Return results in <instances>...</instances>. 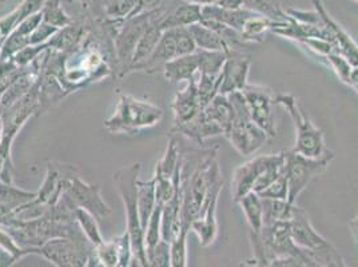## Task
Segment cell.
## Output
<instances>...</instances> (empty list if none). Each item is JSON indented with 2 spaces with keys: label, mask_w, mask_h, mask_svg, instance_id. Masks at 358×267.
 <instances>
[{
  "label": "cell",
  "mask_w": 358,
  "mask_h": 267,
  "mask_svg": "<svg viewBox=\"0 0 358 267\" xmlns=\"http://www.w3.org/2000/svg\"><path fill=\"white\" fill-rule=\"evenodd\" d=\"M355 1H358V0H355Z\"/></svg>",
  "instance_id": "62"
},
{
  "label": "cell",
  "mask_w": 358,
  "mask_h": 267,
  "mask_svg": "<svg viewBox=\"0 0 358 267\" xmlns=\"http://www.w3.org/2000/svg\"><path fill=\"white\" fill-rule=\"evenodd\" d=\"M41 13L43 16V22L59 30L70 26L74 22L73 17L64 11L62 6V0H45V6Z\"/></svg>",
  "instance_id": "36"
},
{
  "label": "cell",
  "mask_w": 358,
  "mask_h": 267,
  "mask_svg": "<svg viewBox=\"0 0 358 267\" xmlns=\"http://www.w3.org/2000/svg\"><path fill=\"white\" fill-rule=\"evenodd\" d=\"M73 208H83L91 212L96 219H103L111 214L106 203L99 185H91L76 175L70 180L66 192L62 195Z\"/></svg>",
  "instance_id": "12"
},
{
  "label": "cell",
  "mask_w": 358,
  "mask_h": 267,
  "mask_svg": "<svg viewBox=\"0 0 358 267\" xmlns=\"http://www.w3.org/2000/svg\"><path fill=\"white\" fill-rule=\"evenodd\" d=\"M202 113L210 122L218 124L226 135L233 120V107L227 95L218 94Z\"/></svg>",
  "instance_id": "27"
},
{
  "label": "cell",
  "mask_w": 358,
  "mask_h": 267,
  "mask_svg": "<svg viewBox=\"0 0 358 267\" xmlns=\"http://www.w3.org/2000/svg\"><path fill=\"white\" fill-rule=\"evenodd\" d=\"M296 203H290L284 199H264V223L289 221L293 214Z\"/></svg>",
  "instance_id": "35"
},
{
  "label": "cell",
  "mask_w": 358,
  "mask_h": 267,
  "mask_svg": "<svg viewBox=\"0 0 358 267\" xmlns=\"http://www.w3.org/2000/svg\"><path fill=\"white\" fill-rule=\"evenodd\" d=\"M290 236L294 245L305 252H317L328 246L329 240L322 237L309 219V215L303 208L294 205L292 218L289 219Z\"/></svg>",
  "instance_id": "15"
},
{
  "label": "cell",
  "mask_w": 358,
  "mask_h": 267,
  "mask_svg": "<svg viewBox=\"0 0 358 267\" xmlns=\"http://www.w3.org/2000/svg\"><path fill=\"white\" fill-rule=\"evenodd\" d=\"M138 189V211L142 229L146 231L151 214L157 208V180L155 178L150 180H136Z\"/></svg>",
  "instance_id": "26"
},
{
  "label": "cell",
  "mask_w": 358,
  "mask_h": 267,
  "mask_svg": "<svg viewBox=\"0 0 358 267\" xmlns=\"http://www.w3.org/2000/svg\"><path fill=\"white\" fill-rule=\"evenodd\" d=\"M242 94L246 99L254 123L268 134V138H273L277 134V123L274 114V106H277V94L268 87L258 85H248L242 91Z\"/></svg>",
  "instance_id": "11"
},
{
  "label": "cell",
  "mask_w": 358,
  "mask_h": 267,
  "mask_svg": "<svg viewBox=\"0 0 358 267\" xmlns=\"http://www.w3.org/2000/svg\"><path fill=\"white\" fill-rule=\"evenodd\" d=\"M189 30L192 32L193 38H194L195 45L198 50H205V51H224V52H233L229 50V47L226 45L222 38L214 32L213 30L208 29L206 26L196 23L189 27Z\"/></svg>",
  "instance_id": "29"
},
{
  "label": "cell",
  "mask_w": 358,
  "mask_h": 267,
  "mask_svg": "<svg viewBox=\"0 0 358 267\" xmlns=\"http://www.w3.org/2000/svg\"><path fill=\"white\" fill-rule=\"evenodd\" d=\"M141 164H130L114 174V183L120 192V199L124 206L127 219V234L131 242V249L135 258L142 267H148L146 249H145V230L142 229L139 211H138V189L136 180L139 177Z\"/></svg>",
  "instance_id": "2"
},
{
  "label": "cell",
  "mask_w": 358,
  "mask_h": 267,
  "mask_svg": "<svg viewBox=\"0 0 358 267\" xmlns=\"http://www.w3.org/2000/svg\"><path fill=\"white\" fill-rule=\"evenodd\" d=\"M242 208V212L246 218V222L249 224L250 231L257 233L264 226V206H262V198L258 194L249 193L243 195L239 199L238 203Z\"/></svg>",
  "instance_id": "28"
},
{
  "label": "cell",
  "mask_w": 358,
  "mask_h": 267,
  "mask_svg": "<svg viewBox=\"0 0 358 267\" xmlns=\"http://www.w3.org/2000/svg\"><path fill=\"white\" fill-rule=\"evenodd\" d=\"M349 227H350L352 234H353L355 238L358 240V215L357 217H355V218L349 222Z\"/></svg>",
  "instance_id": "59"
},
{
  "label": "cell",
  "mask_w": 358,
  "mask_h": 267,
  "mask_svg": "<svg viewBox=\"0 0 358 267\" xmlns=\"http://www.w3.org/2000/svg\"><path fill=\"white\" fill-rule=\"evenodd\" d=\"M38 193L27 192L16 187L14 183L0 182V203L15 211L16 208H22L32 202Z\"/></svg>",
  "instance_id": "32"
},
{
  "label": "cell",
  "mask_w": 358,
  "mask_h": 267,
  "mask_svg": "<svg viewBox=\"0 0 358 267\" xmlns=\"http://www.w3.org/2000/svg\"><path fill=\"white\" fill-rule=\"evenodd\" d=\"M264 199H284L287 201L289 198V186H287V179L284 174L280 175L275 179L268 189H265L261 194H258Z\"/></svg>",
  "instance_id": "46"
},
{
  "label": "cell",
  "mask_w": 358,
  "mask_h": 267,
  "mask_svg": "<svg viewBox=\"0 0 358 267\" xmlns=\"http://www.w3.org/2000/svg\"><path fill=\"white\" fill-rule=\"evenodd\" d=\"M70 1H79L83 10L87 13V19L90 20H106L103 3L105 0H70Z\"/></svg>",
  "instance_id": "51"
},
{
  "label": "cell",
  "mask_w": 358,
  "mask_h": 267,
  "mask_svg": "<svg viewBox=\"0 0 358 267\" xmlns=\"http://www.w3.org/2000/svg\"><path fill=\"white\" fill-rule=\"evenodd\" d=\"M334 161V154L327 151L320 158H309L294 152L293 150L285 152V175L289 186L287 202L296 203L299 195L308 186L327 171L330 164Z\"/></svg>",
  "instance_id": "7"
},
{
  "label": "cell",
  "mask_w": 358,
  "mask_h": 267,
  "mask_svg": "<svg viewBox=\"0 0 358 267\" xmlns=\"http://www.w3.org/2000/svg\"><path fill=\"white\" fill-rule=\"evenodd\" d=\"M215 6L224 10H239L243 8V0H217Z\"/></svg>",
  "instance_id": "54"
},
{
  "label": "cell",
  "mask_w": 358,
  "mask_h": 267,
  "mask_svg": "<svg viewBox=\"0 0 358 267\" xmlns=\"http://www.w3.org/2000/svg\"><path fill=\"white\" fill-rule=\"evenodd\" d=\"M164 0H136L134 10L131 13V16L141 15V14H146V13H151L158 10L162 6Z\"/></svg>",
  "instance_id": "53"
},
{
  "label": "cell",
  "mask_w": 358,
  "mask_h": 267,
  "mask_svg": "<svg viewBox=\"0 0 358 267\" xmlns=\"http://www.w3.org/2000/svg\"><path fill=\"white\" fill-rule=\"evenodd\" d=\"M314 10L320 14L325 27L331 36V42L336 47V51L341 54L353 67H358V45L353 38L343 30V26L337 23L329 14L321 0H313Z\"/></svg>",
  "instance_id": "17"
},
{
  "label": "cell",
  "mask_w": 358,
  "mask_h": 267,
  "mask_svg": "<svg viewBox=\"0 0 358 267\" xmlns=\"http://www.w3.org/2000/svg\"><path fill=\"white\" fill-rule=\"evenodd\" d=\"M325 59L328 60L329 66L333 68V71L336 73L337 78L343 83L348 85L349 79H350V75H352V71H353V66L349 63V60L343 57L341 54H338V52L330 54Z\"/></svg>",
  "instance_id": "44"
},
{
  "label": "cell",
  "mask_w": 358,
  "mask_h": 267,
  "mask_svg": "<svg viewBox=\"0 0 358 267\" xmlns=\"http://www.w3.org/2000/svg\"><path fill=\"white\" fill-rule=\"evenodd\" d=\"M176 43H177V55L179 57H186L192 55L196 52V45H195L194 38L189 27H182V29H176Z\"/></svg>",
  "instance_id": "45"
},
{
  "label": "cell",
  "mask_w": 358,
  "mask_h": 267,
  "mask_svg": "<svg viewBox=\"0 0 358 267\" xmlns=\"http://www.w3.org/2000/svg\"><path fill=\"white\" fill-rule=\"evenodd\" d=\"M45 0H23L16 8L19 11L20 20L26 19L27 16L38 14L42 11L43 6H45Z\"/></svg>",
  "instance_id": "52"
},
{
  "label": "cell",
  "mask_w": 358,
  "mask_h": 267,
  "mask_svg": "<svg viewBox=\"0 0 358 267\" xmlns=\"http://www.w3.org/2000/svg\"><path fill=\"white\" fill-rule=\"evenodd\" d=\"M17 262L13 255L0 249V267H13Z\"/></svg>",
  "instance_id": "55"
},
{
  "label": "cell",
  "mask_w": 358,
  "mask_h": 267,
  "mask_svg": "<svg viewBox=\"0 0 358 267\" xmlns=\"http://www.w3.org/2000/svg\"><path fill=\"white\" fill-rule=\"evenodd\" d=\"M162 118L164 110L158 106L120 91L117 108L103 126L111 134H135L157 126Z\"/></svg>",
  "instance_id": "3"
},
{
  "label": "cell",
  "mask_w": 358,
  "mask_h": 267,
  "mask_svg": "<svg viewBox=\"0 0 358 267\" xmlns=\"http://www.w3.org/2000/svg\"><path fill=\"white\" fill-rule=\"evenodd\" d=\"M38 113L36 117L43 115L48 110L59 104L69 96L67 91L63 89L59 80L52 75L41 74L38 80Z\"/></svg>",
  "instance_id": "21"
},
{
  "label": "cell",
  "mask_w": 358,
  "mask_h": 267,
  "mask_svg": "<svg viewBox=\"0 0 358 267\" xmlns=\"http://www.w3.org/2000/svg\"><path fill=\"white\" fill-rule=\"evenodd\" d=\"M164 10L166 7H159L158 11H157V15L154 17V20L151 22L149 29L146 30V32L143 34V36L141 38L139 43L136 45V50H135L134 58L131 62V66H130V70H129V74L135 73L139 70V67L149 59L150 55L152 54V51L155 50V47L158 45L164 30L161 27V17L164 15Z\"/></svg>",
  "instance_id": "19"
},
{
  "label": "cell",
  "mask_w": 358,
  "mask_h": 267,
  "mask_svg": "<svg viewBox=\"0 0 358 267\" xmlns=\"http://www.w3.org/2000/svg\"><path fill=\"white\" fill-rule=\"evenodd\" d=\"M38 83L32 86V89L16 103L4 108L0 114L3 123V135L0 142V155L7 161V164L14 166L11 150L15 140L16 135L26 124L31 117H36L38 113Z\"/></svg>",
  "instance_id": "8"
},
{
  "label": "cell",
  "mask_w": 358,
  "mask_h": 267,
  "mask_svg": "<svg viewBox=\"0 0 358 267\" xmlns=\"http://www.w3.org/2000/svg\"><path fill=\"white\" fill-rule=\"evenodd\" d=\"M162 71L166 80L174 86L180 82H189L198 74V55L195 52L192 55L176 58L169 62Z\"/></svg>",
  "instance_id": "25"
},
{
  "label": "cell",
  "mask_w": 358,
  "mask_h": 267,
  "mask_svg": "<svg viewBox=\"0 0 358 267\" xmlns=\"http://www.w3.org/2000/svg\"><path fill=\"white\" fill-rule=\"evenodd\" d=\"M180 164H182V158L179 152L178 139L176 134H171L164 158L157 164L155 167V174L164 178L173 179Z\"/></svg>",
  "instance_id": "31"
},
{
  "label": "cell",
  "mask_w": 358,
  "mask_h": 267,
  "mask_svg": "<svg viewBox=\"0 0 358 267\" xmlns=\"http://www.w3.org/2000/svg\"><path fill=\"white\" fill-rule=\"evenodd\" d=\"M173 114H174V126L173 129L189 123L201 113L202 106L199 103L198 89H196V78H193L187 82V86L182 91L176 94V98L171 103Z\"/></svg>",
  "instance_id": "18"
},
{
  "label": "cell",
  "mask_w": 358,
  "mask_h": 267,
  "mask_svg": "<svg viewBox=\"0 0 358 267\" xmlns=\"http://www.w3.org/2000/svg\"><path fill=\"white\" fill-rule=\"evenodd\" d=\"M170 267H187V233H180L170 243Z\"/></svg>",
  "instance_id": "41"
},
{
  "label": "cell",
  "mask_w": 358,
  "mask_h": 267,
  "mask_svg": "<svg viewBox=\"0 0 358 267\" xmlns=\"http://www.w3.org/2000/svg\"><path fill=\"white\" fill-rule=\"evenodd\" d=\"M1 135H3V123H1V119H0V142H1Z\"/></svg>",
  "instance_id": "61"
},
{
  "label": "cell",
  "mask_w": 358,
  "mask_h": 267,
  "mask_svg": "<svg viewBox=\"0 0 358 267\" xmlns=\"http://www.w3.org/2000/svg\"><path fill=\"white\" fill-rule=\"evenodd\" d=\"M348 86L355 89L358 95V67H353V71H352V75H350Z\"/></svg>",
  "instance_id": "57"
},
{
  "label": "cell",
  "mask_w": 358,
  "mask_h": 267,
  "mask_svg": "<svg viewBox=\"0 0 358 267\" xmlns=\"http://www.w3.org/2000/svg\"><path fill=\"white\" fill-rule=\"evenodd\" d=\"M254 15H257V13H253L245 7L239 10H224L218 6H209L202 8L201 20H215L242 32L246 22Z\"/></svg>",
  "instance_id": "23"
},
{
  "label": "cell",
  "mask_w": 358,
  "mask_h": 267,
  "mask_svg": "<svg viewBox=\"0 0 358 267\" xmlns=\"http://www.w3.org/2000/svg\"><path fill=\"white\" fill-rule=\"evenodd\" d=\"M13 212H14V211H13L11 208H7V206H4V205L0 203V226L6 222L10 217H13Z\"/></svg>",
  "instance_id": "56"
},
{
  "label": "cell",
  "mask_w": 358,
  "mask_h": 267,
  "mask_svg": "<svg viewBox=\"0 0 358 267\" xmlns=\"http://www.w3.org/2000/svg\"><path fill=\"white\" fill-rule=\"evenodd\" d=\"M95 255L105 267H120V250L117 239L103 242L101 246L95 247Z\"/></svg>",
  "instance_id": "43"
},
{
  "label": "cell",
  "mask_w": 358,
  "mask_h": 267,
  "mask_svg": "<svg viewBox=\"0 0 358 267\" xmlns=\"http://www.w3.org/2000/svg\"><path fill=\"white\" fill-rule=\"evenodd\" d=\"M220 86H221V75L210 76V75L198 74L196 89H198V98H199V103L202 106V110H205L210 102L220 94Z\"/></svg>",
  "instance_id": "38"
},
{
  "label": "cell",
  "mask_w": 358,
  "mask_h": 267,
  "mask_svg": "<svg viewBox=\"0 0 358 267\" xmlns=\"http://www.w3.org/2000/svg\"><path fill=\"white\" fill-rule=\"evenodd\" d=\"M58 31H59V29H57V27H54V26H51L45 22H42L36 27V30L31 34L30 38H29V43H30V45H45Z\"/></svg>",
  "instance_id": "48"
},
{
  "label": "cell",
  "mask_w": 358,
  "mask_h": 267,
  "mask_svg": "<svg viewBox=\"0 0 358 267\" xmlns=\"http://www.w3.org/2000/svg\"><path fill=\"white\" fill-rule=\"evenodd\" d=\"M162 208L164 205L157 203V208L151 214L146 231H145V249L154 247L162 239Z\"/></svg>",
  "instance_id": "40"
},
{
  "label": "cell",
  "mask_w": 358,
  "mask_h": 267,
  "mask_svg": "<svg viewBox=\"0 0 358 267\" xmlns=\"http://www.w3.org/2000/svg\"><path fill=\"white\" fill-rule=\"evenodd\" d=\"M127 267H142V265L139 264V261H138V259L134 257V258H133V261L130 262V265Z\"/></svg>",
  "instance_id": "60"
},
{
  "label": "cell",
  "mask_w": 358,
  "mask_h": 267,
  "mask_svg": "<svg viewBox=\"0 0 358 267\" xmlns=\"http://www.w3.org/2000/svg\"><path fill=\"white\" fill-rule=\"evenodd\" d=\"M157 11H151L141 15L127 17L114 39L115 58H117V76L123 78L129 75L131 62L134 58L136 45L139 43L143 34L149 29L151 22L157 15Z\"/></svg>",
  "instance_id": "10"
},
{
  "label": "cell",
  "mask_w": 358,
  "mask_h": 267,
  "mask_svg": "<svg viewBox=\"0 0 358 267\" xmlns=\"http://www.w3.org/2000/svg\"><path fill=\"white\" fill-rule=\"evenodd\" d=\"M252 62L250 58L242 55L238 51L229 54L221 71V95H230L234 92H242L249 85V73Z\"/></svg>",
  "instance_id": "16"
},
{
  "label": "cell",
  "mask_w": 358,
  "mask_h": 267,
  "mask_svg": "<svg viewBox=\"0 0 358 267\" xmlns=\"http://www.w3.org/2000/svg\"><path fill=\"white\" fill-rule=\"evenodd\" d=\"M183 1L194 4V6H198L201 8L209 7V6H215V3H217V0H183Z\"/></svg>",
  "instance_id": "58"
},
{
  "label": "cell",
  "mask_w": 358,
  "mask_h": 267,
  "mask_svg": "<svg viewBox=\"0 0 358 267\" xmlns=\"http://www.w3.org/2000/svg\"><path fill=\"white\" fill-rule=\"evenodd\" d=\"M275 104L281 106L296 127V145L293 151L309 158H320L328 149L324 133L314 126L313 122L301 108L299 101L292 94H277Z\"/></svg>",
  "instance_id": "5"
},
{
  "label": "cell",
  "mask_w": 358,
  "mask_h": 267,
  "mask_svg": "<svg viewBox=\"0 0 358 267\" xmlns=\"http://www.w3.org/2000/svg\"><path fill=\"white\" fill-rule=\"evenodd\" d=\"M95 247L89 240L57 238L41 247L24 249L27 255H39L57 267H86Z\"/></svg>",
  "instance_id": "9"
},
{
  "label": "cell",
  "mask_w": 358,
  "mask_h": 267,
  "mask_svg": "<svg viewBox=\"0 0 358 267\" xmlns=\"http://www.w3.org/2000/svg\"><path fill=\"white\" fill-rule=\"evenodd\" d=\"M284 152L278 154H268V155H261L255 157L252 161L246 164L238 166L231 177V196L233 202L238 203L239 199L246 195L252 193L254 189V185L257 180L262 177V174L268 170L271 164H275Z\"/></svg>",
  "instance_id": "13"
},
{
  "label": "cell",
  "mask_w": 358,
  "mask_h": 267,
  "mask_svg": "<svg viewBox=\"0 0 358 267\" xmlns=\"http://www.w3.org/2000/svg\"><path fill=\"white\" fill-rule=\"evenodd\" d=\"M306 266V255L305 252H299L296 255H284L271 259L264 267H305Z\"/></svg>",
  "instance_id": "49"
},
{
  "label": "cell",
  "mask_w": 358,
  "mask_h": 267,
  "mask_svg": "<svg viewBox=\"0 0 358 267\" xmlns=\"http://www.w3.org/2000/svg\"><path fill=\"white\" fill-rule=\"evenodd\" d=\"M135 4L136 0H105L103 10L106 19L122 23L131 15Z\"/></svg>",
  "instance_id": "39"
},
{
  "label": "cell",
  "mask_w": 358,
  "mask_h": 267,
  "mask_svg": "<svg viewBox=\"0 0 358 267\" xmlns=\"http://www.w3.org/2000/svg\"><path fill=\"white\" fill-rule=\"evenodd\" d=\"M20 15L17 8L11 11L8 15L0 17V50L7 41V38L11 35V32L15 30L16 26L20 23Z\"/></svg>",
  "instance_id": "47"
},
{
  "label": "cell",
  "mask_w": 358,
  "mask_h": 267,
  "mask_svg": "<svg viewBox=\"0 0 358 267\" xmlns=\"http://www.w3.org/2000/svg\"><path fill=\"white\" fill-rule=\"evenodd\" d=\"M278 22L271 20L266 16L254 15L250 17L246 24L243 26V30L241 32L242 39L246 43H261L265 39V35L268 34V31L273 30L277 26Z\"/></svg>",
  "instance_id": "30"
},
{
  "label": "cell",
  "mask_w": 358,
  "mask_h": 267,
  "mask_svg": "<svg viewBox=\"0 0 358 267\" xmlns=\"http://www.w3.org/2000/svg\"><path fill=\"white\" fill-rule=\"evenodd\" d=\"M243 7L275 22H286L287 14L275 0H243Z\"/></svg>",
  "instance_id": "37"
},
{
  "label": "cell",
  "mask_w": 358,
  "mask_h": 267,
  "mask_svg": "<svg viewBox=\"0 0 358 267\" xmlns=\"http://www.w3.org/2000/svg\"><path fill=\"white\" fill-rule=\"evenodd\" d=\"M217 203L218 199L211 201L205 208L203 214L193 222L192 229L199 238L202 247H209L218 237V223H217Z\"/></svg>",
  "instance_id": "24"
},
{
  "label": "cell",
  "mask_w": 358,
  "mask_h": 267,
  "mask_svg": "<svg viewBox=\"0 0 358 267\" xmlns=\"http://www.w3.org/2000/svg\"><path fill=\"white\" fill-rule=\"evenodd\" d=\"M79 175L73 164L48 162L45 182L36 192V202L45 208H51L58 203L63 193L66 192L70 180Z\"/></svg>",
  "instance_id": "14"
},
{
  "label": "cell",
  "mask_w": 358,
  "mask_h": 267,
  "mask_svg": "<svg viewBox=\"0 0 358 267\" xmlns=\"http://www.w3.org/2000/svg\"><path fill=\"white\" fill-rule=\"evenodd\" d=\"M250 243L257 267L265 266L274 258L302 252L292 239L289 221L264 223L259 231H250Z\"/></svg>",
  "instance_id": "6"
},
{
  "label": "cell",
  "mask_w": 358,
  "mask_h": 267,
  "mask_svg": "<svg viewBox=\"0 0 358 267\" xmlns=\"http://www.w3.org/2000/svg\"><path fill=\"white\" fill-rule=\"evenodd\" d=\"M201 7L182 1L174 7L164 10V15L161 17V27L164 31L190 27L201 22Z\"/></svg>",
  "instance_id": "20"
},
{
  "label": "cell",
  "mask_w": 358,
  "mask_h": 267,
  "mask_svg": "<svg viewBox=\"0 0 358 267\" xmlns=\"http://www.w3.org/2000/svg\"><path fill=\"white\" fill-rule=\"evenodd\" d=\"M286 14L294 19L296 22L302 23V24H309V26H324V22L321 19L320 14L313 10V11H302V10H294L289 8L285 10Z\"/></svg>",
  "instance_id": "50"
},
{
  "label": "cell",
  "mask_w": 358,
  "mask_h": 267,
  "mask_svg": "<svg viewBox=\"0 0 358 267\" xmlns=\"http://www.w3.org/2000/svg\"><path fill=\"white\" fill-rule=\"evenodd\" d=\"M222 187L224 177L213 151L202 162L196 164L189 175H186L182 168V231L189 234L192 224L202 215L211 195L220 193Z\"/></svg>",
  "instance_id": "1"
},
{
  "label": "cell",
  "mask_w": 358,
  "mask_h": 267,
  "mask_svg": "<svg viewBox=\"0 0 358 267\" xmlns=\"http://www.w3.org/2000/svg\"><path fill=\"white\" fill-rule=\"evenodd\" d=\"M178 58L177 55V43H176V32L174 30L164 31L158 45L149 59L146 60L138 71L155 73L157 70H164V66L173 59Z\"/></svg>",
  "instance_id": "22"
},
{
  "label": "cell",
  "mask_w": 358,
  "mask_h": 267,
  "mask_svg": "<svg viewBox=\"0 0 358 267\" xmlns=\"http://www.w3.org/2000/svg\"><path fill=\"white\" fill-rule=\"evenodd\" d=\"M198 55V74L218 76L224 68L229 54L224 51H205L196 50Z\"/></svg>",
  "instance_id": "33"
},
{
  "label": "cell",
  "mask_w": 358,
  "mask_h": 267,
  "mask_svg": "<svg viewBox=\"0 0 358 267\" xmlns=\"http://www.w3.org/2000/svg\"><path fill=\"white\" fill-rule=\"evenodd\" d=\"M227 96L233 107V120L224 136L242 157L253 155L268 142V135L254 123L242 92Z\"/></svg>",
  "instance_id": "4"
},
{
  "label": "cell",
  "mask_w": 358,
  "mask_h": 267,
  "mask_svg": "<svg viewBox=\"0 0 358 267\" xmlns=\"http://www.w3.org/2000/svg\"><path fill=\"white\" fill-rule=\"evenodd\" d=\"M75 218H76V222L79 224L82 233L85 234V237L87 238V240L94 247H98L105 242L102 234H101L99 226H98V219L91 212L83 210V208H76Z\"/></svg>",
  "instance_id": "34"
},
{
  "label": "cell",
  "mask_w": 358,
  "mask_h": 267,
  "mask_svg": "<svg viewBox=\"0 0 358 267\" xmlns=\"http://www.w3.org/2000/svg\"><path fill=\"white\" fill-rule=\"evenodd\" d=\"M148 267H170V243L161 239L154 247L146 250Z\"/></svg>",
  "instance_id": "42"
}]
</instances>
